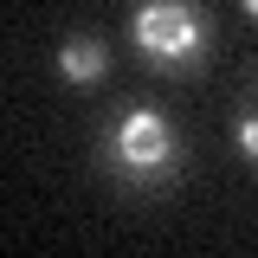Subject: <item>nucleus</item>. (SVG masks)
Returning <instances> with one entry per match:
<instances>
[{"label": "nucleus", "instance_id": "1", "mask_svg": "<svg viewBox=\"0 0 258 258\" xmlns=\"http://www.w3.org/2000/svg\"><path fill=\"white\" fill-rule=\"evenodd\" d=\"M136 52L161 71L174 64H194L207 52V20L194 0H142L136 7Z\"/></svg>", "mask_w": 258, "mask_h": 258}, {"label": "nucleus", "instance_id": "2", "mask_svg": "<svg viewBox=\"0 0 258 258\" xmlns=\"http://www.w3.org/2000/svg\"><path fill=\"white\" fill-rule=\"evenodd\" d=\"M110 155L129 174V187H155L174 174V129L161 123L155 110H129L123 123L110 129Z\"/></svg>", "mask_w": 258, "mask_h": 258}, {"label": "nucleus", "instance_id": "3", "mask_svg": "<svg viewBox=\"0 0 258 258\" xmlns=\"http://www.w3.org/2000/svg\"><path fill=\"white\" fill-rule=\"evenodd\" d=\"M58 71L71 84H97V78H103V45H97V39H71L58 52Z\"/></svg>", "mask_w": 258, "mask_h": 258}, {"label": "nucleus", "instance_id": "4", "mask_svg": "<svg viewBox=\"0 0 258 258\" xmlns=\"http://www.w3.org/2000/svg\"><path fill=\"white\" fill-rule=\"evenodd\" d=\"M239 155L258 161V116H245V123H239Z\"/></svg>", "mask_w": 258, "mask_h": 258}, {"label": "nucleus", "instance_id": "5", "mask_svg": "<svg viewBox=\"0 0 258 258\" xmlns=\"http://www.w3.org/2000/svg\"><path fill=\"white\" fill-rule=\"evenodd\" d=\"M239 7H245V13H252V20H258V0H239Z\"/></svg>", "mask_w": 258, "mask_h": 258}]
</instances>
